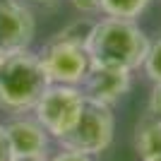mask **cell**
I'll use <instances>...</instances> for the list:
<instances>
[{"label": "cell", "mask_w": 161, "mask_h": 161, "mask_svg": "<svg viewBox=\"0 0 161 161\" xmlns=\"http://www.w3.org/2000/svg\"><path fill=\"white\" fill-rule=\"evenodd\" d=\"M103 0H70V5L82 14H99Z\"/></svg>", "instance_id": "7c38bea8"}, {"label": "cell", "mask_w": 161, "mask_h": 161, "mask_svg": "<svg viewBox=\"0 0 161 161\" xmlns=\"http://www.w3.org/2000/svg\"><path fill=\"white\" fill-rule=\"evenodd\" d=\"M113 137H115L113 108L87 99L75 128L58 144H60V149L80 152V154H87V156H99L113 144Z\"/></svg>", "instance_id": "3957f363"}, {"label": "cell", "mask_w": 161, "mask_h": 161, "mask_svg": "<svg viewBox=\"0 0 161 161\" xmlns=\"http://www.w3.org/2000/svg\"><path fill=\"white\" fill-rule=\"evenodd\" d=\"M149 5H152V0H103L101 3V14L103 17H115V19L137 22Z\"/></svg>", "instance_id": "30bf717a"}, {"label": "cell", "mask_w": 161, "mask_h": 161, "mask_svg": "<svg viewBox=\"0 0 161 161\" xmlns=\"http://www.w3.org/2000/svg\"><path fill=\"white\" fill-rule=\"evenodd\" d=\"M3 60H5V53H3V51H0V65H3Z\"/></svg>", "instance_id": "ac0fdd59"}, {"label": "cell", "mask_w": 161, "mask_h": 161, "mask_svg": "<svg viewBox=\"0 0 161 161\" xmlns=\"http://www.w3.org/2000/svg\"><path fill=\"white\" fill-rule=\"evenodd\" d=\"M36 55H39L51 84L80 87L84 82V77H87L89 67H92V58L87 53V46L63 36L60 31L51 41H46Z\"/></svg>", "instance_id": "5b68a950"}, {"label": "cell", "mask_w": 161, "mask_h": 161, "mask_svg": "<svg viewBox=\"0 0 161 161\" xmlns=\"http://www.w3.org/2000/svg\"><path fill=\"white\" fill-rule=\"evenodd\" d=\"M149 48L147 31L132 19L103 17L94 22L87 41V53L92 65H108L123 70H140Z\"/></svg>", "instance_id": "6da1fadb"}, {"label": "cell", "mask_w": 161, "mask_h": 161, "mask_svg": "<svg viewBox=\"0 0 161 161\" xmlns=\"http://www.w3.org/2000/svg\"><path fill=\"white\" fill-rule=\"evenodd\" d=\"M14 161H48V156H24V159H14Z\"/></svg>", "instance_id": "2e32d148"}, {"label": "cell", "mask_w": 161, "mask_h": 161, "mask_svg": "<svg viewBox=\"0 0 161 161\" xmlns=\"http://www.w3.org/2000/svg\"><path fill=\"white\" fill-rule=\"evenodd\" d=\"M36 34L34 12L24 0H0V51L5 55L27 51Z\"/></svg>", "instance_id": "8992f818"}, {"label": "cell", "mask_w": 161, "mask_h": 161, "mask_svg": "<svg viewBox=\"0 0 161 161\" xmlns=\"http://www.w3.org/2000/svg\"><path fill=\"white\" fill-rule=\"evenodd\" d=\"M87 103V96L80 87L70 84H48V89L41 94L36 106L31 108L34 118L48 132V137L60 142L80 118L82 108Z\"/></svg>", "instance_id": "277c9868"}, {"label": "cell", "mask_w": 161, "mask_h": 161, "mask_svg": "<svg viewBox=\"0 0 161 161\" xmlns=\"http://www.w3.org/2000/svg\"><path fill=\"white\" fill-rule=\"evenodd\" d=\"M80 89L89 101H96V103L113 108L132 89V72L123 70V67L92 65L84 82L80 84Z\"/></svg>", "instance_id": "52a82bcc"}, {"label": "cell", "mask_w": 161, "mask_h": 161, "mask_svg": "<svg viewBox=\"0 0 161 161\" xmlns=\"http://www.w3.org/2000/svg\"><path fill=\"white\" fill-rule=\"evenodd\" d=\"M48 84L51 82L39 55L29 48L5 55L0 65V108L10 115L29 113Z\"/></svg>", "instance_id": "7a4b0ae2"}, {"label": "cell", "mask_w": 161, "mask_h": 161, "mask_svg": "<svg viewBox=\"0 0 161 161\" xmlns=\"http://www.w3.org/2000/svg\"><path fill=\"white\" fill-rule=\"evenodd\" d=\"M48 161H94V156L80 154V152H70V149H60L58 154L48 156Z\"/></svg>", "instance_id": "4fadbf2b"}, {"label": "cell", "mask_w": 161, "mask_h": 161, "mask_svg": "<svg viewBox=\"0 0 161 161\" xmlns=\"http://www.w3.org/2000/svg\"><path fill=\"white\" fill-rule=\"evenodd\" d=\"M0 161H14V152H12V147H10L5 125H0Z\"/></svg>", "instance_id": "9a60e30c"}, {"label": "cell", "mask_w": 161, "mask_h": 161, "mask_svg": "<svg viewBox=\"0 0 161 161\" xmlns=\"http://www.w3.org/2000/svg\"><path fill=\"white\" fill-rule=\"evenodd\" d=\"M142 70L154 84L161 82V36L149 39V48L144 55V63H142Z\"/></svg>", "instance_id": "8fae6325"}, {"label": "cell", "mask_w": 161, "mask_h": 161, "mask_svg": "<svg viewBox=\"0 0 161 161\" xmlns=\"http://www.w3.org/2000/svg\"><path fill=\"white\" fill-rule=\"evenodd\" d=\"M29 3H53V0H29Z\"/></svg>", "instance_id": "e0dca14e"}, {"label": "cell", "mask_w": 161, "mask_h": 161, "mask_svg": "<svg viewBox=\"0 0 161 161\" xmlns=\"http://www.w3.org/2000/svg\"><path fill=\"white\" fill-rule=\"evenodd\" d=\"M135 152L140 161H161V118L147 113L135 130Z\"/></svg>", "instance_id": "9c48e42d"}, {"label": "cell", "mask_w": 161, "mask_h": 161, "mask_svg": "<svg viewBox=\"0 0 161 161\" xmlns=\"http://www.w3.org/2000/svg\"><path fill=\"white\" fill-rule=\"evenodd\" d=\"M5 132L10 140V147L14 152V159L24 156H48L51 137L48 132L39 125L36 118L27 115H14L10 123H5Z\"/></svg>", "instance_id": "ba28073f"}, {"label": "cell", "mask_w": 161, "mask_h": 161, "mask_svg": "<svg viewBox=\"0 0 161 161\" xmlns=\"http://www.w3.org/2000/svg\"><path fill=\"white\" fill-rule=\"evenodd\" d=\"M147 113H152L154 118H161V82L154 84L152 94H149V111Z\"/></svg>", "instance_id": "5bb4252c"}]
</instances>
